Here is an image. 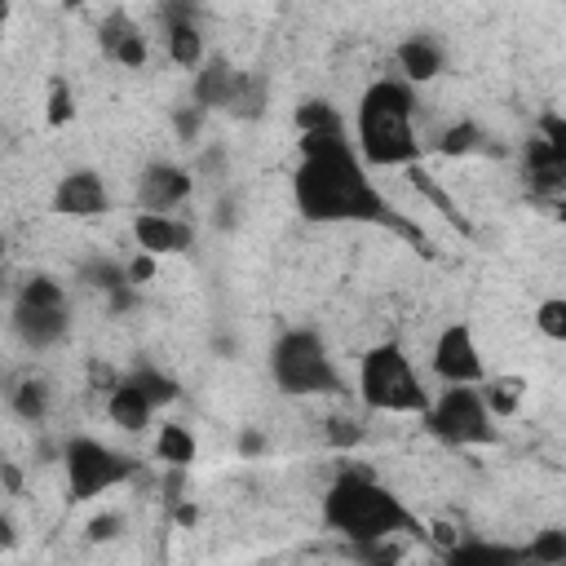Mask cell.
I'll return each mask as SVG.
<instances>
[{"label":"cell","instance_id":"6da1fadb","mask_svg":"<svg viewBox=\"0 0 566 566\" xmlns=\"http://www.w3.org/2000/svg\"><path fill=\"white\" fill-rule=\"evenodd\" d=\"M296 146H301V164L292 172V203L305 221H318V226H336V221L394 226L398 234L420 239V230L411 221H402L389 208V199L376 190V181L367 177V164L354 155V142L345 133V119L301 133Z\"/></svg>","mask_w":566,"mask_h":566},{"label":"cell","instance_id":"7a4b0ae2","mask_svg":"<svg viewBox=\"0 0 566 566\" xmlns=\"http://www.w3.org/2000/svg\"><path fill=\"white\" fill-rule=\"evenodd\" d=\"M354 155L367 168H402L424 155L416 133V97L402 80H371L354 106Z\"/></svg>","mask_w":566,"mask_h":566},{"label":"cell","instance_id":"5bb4252c","mask_svg":"<svg viewBox=\"0 0 566 566\" xmlns=\"http://www.w3.org/2000/svg\"><path fill=\"white\" fill-rule=\"evenodd\" d=\"M394 66H398L402 84H433L442 75V49L429 35H407L394 49Z\"/></svg>","mask_w":566,"mask_h":566},{"label":"cell","instance_id":"484cf974","mask_svg":"<svg viewBox=\"0 0 566 566\" xmlns=\"http://www.w3.org/2000/svg\"><path fill=\"white\" fill-rule=\"evenodd\" d=\"M522 562H539V566H557V562H566V531H557V526L539 531V535L522 548Z\"/></svg>","mask_w":566,"mask_h":566},{"label":"cell","instance_id":"d6a6232c","mask_svg":"<svg viewBox=\"0 0 566 566\" xmlns=\"http://www.w3.org/2000/svg\"><path fill=\"white\" fill-rule=\"evenodd\" d=\"M124 531V517L111 509V513H97L93 522H88V539H115Z\"/></svg>","mask_w":566,"mask_h":566},{"label":"cell","instance_id":"8fae6325","mask_svg":"<svg viewBox=\"0 0 566 566\" xmlns=\"http://www.w3.org/2000/svg\"><path fill=\"white\" fill-rule=\"evenodd\" d=\"M195 195V172L177 159H150L137 172V208L150 212H172L177 203H186Z\"/></svg>","mask_w":566,"mask_h":566},{"label":"cell","instance_id":"ffe728a7","mask_svg":"<svg viewBox=\"0 0 566 566\" xmlns=\"http://www.w3.org/2000/svg\"><path fill=\"white\" fill-rule=\"evenodd\" d=\"M478 385H482L478 394H482V402H486V411L495 420H509V416L522 411V398H526V380L522 376H482Z\"/></svg>","mask_w":566,"mask_h":566},{"label":"cell","instance_id":"d6986e66","mask_svg":"<svg viewBox=\"0 0 566 566\" xmlns=\"http://www.w3.org/2000/svg\"><path fill=\"white\" fill-rule=\"evenodd\" d=\"M195 455H199V442H195L190 424L164 420V424L155 429V460H159V464H168V469H190Z\"/></svg>","mask_w":566,"mask_h":566},{"label":"cell","instance_id":"e0dca14e","mask_svg":"<svg viewBox=\"0 0 566 566\" xmlns=\"http://www.w3.org/2000/svg\"><path fill=\"white\" fill-rule=\"evenodd\" d=\"M234 75H239V66H230L226 57H212V62L203 57V62L195 66V80H190V102L203 106V111H221L226 97H230Z\"/></svg>","mask_w":566,"mask_h":566},{"label":"cell","instance_id":"3957f363","mask_svg":"<svg viewBox=\"0 0 566 566\" xmlns=\"http://www.w3.org/2000/svg\"><path fill=\"white\" fill-rule=\"evenodd\" d=\"M318 517L340 539H371V535H424V522L367 469H340L323 500Z\"/></svg>","mask_w":566,"mask_h":566},{"label":"cell","instance_id":"f546056e","mask_svg":"<svg viewBox=\"0 0 566 566\" xmlns=\"http://www.w3.org/2000/svg\"><path fill=\"white\" fill-rule=\"evenodd\" d=\"M203 119H208V111L203 106H177V115H172V128H177V142H186V146H195V137H199V128H203Z\"/></svg>","mask_w":566,"mask_h":566},{"label":"cell","instance_id":"ac0fdd59","mask_svg":"<svg viewBox=\"0 0 566 566\" xmlns=\"http://www.w3.org/2000/svg\"><path fill=\"white\" fill-rule=\"evenodd\" d=\"M164 53L172 66L181 71H195L203 62V31L195 18H168L164 22Z\"/></svg>","mask_w":566,"mask_h":566},{"label":"cell","instance_id":"4fadbf2b","mask_svg":"<svg viewBox=\"0 0 566 566\" xmlns=\"http://www.w3.org/2000/svg\"><path fill=\"white\" fill-rule=\"evenodd\" d=\"M97 44L102 53L124 66V71H142L150 62V35L128 18V13H111L102 27H97Z\"/></svg>","mask_w":566,"mask_h":566},{"label":"cell","instance_id":"9a60e30c","mask_svg":"<svg viewBox=\"0 0 566 566\" xmlns=\"http://www.w3.org/2000/svg\"><path fill=\"white\" fill-rule=\"evenodd\" d=\"M102 402H106V416H111V424H115L119 433H146V429H150L155 407L142 398V389H137L128 376H119V385H115Z\"/></svg>","mask_w":566,"mask_h":566},{"label":"cell","instance_id":"44dd1931","mask_svg":"<svg viewBox=\"0 0 566 566\" xmlns=\"http://www.w3.org/2000/svg\"><path fill=\"white\" fill-rule=\"evenodd\" d=\"M221 111H226V115H234V119H256V115L265 111V80H261L256 71H239Z\"/></svg>","mask_w":566,"mask_h":566},{"label":"cell","instance_id":"f1b7e54d","mask_svg":"<svg viewBox=\"0 0 566 566\" xmlns=\"http://www.w3.org/2000/svg\"><path fill=\"white\" fill-rule=\"evenodd\" d=\"M296 133H310V128H323V124H336L340 115H336V106L332 102H323V97H310V102H301L296 106Z\"/></svg>","mask_w":566,"mask_h":566},{"label":"cell","instance_id":"2e32d148","mask_svg":"<svg viewBox=\"0 0 566 566\" xmlns=\"http://www.w3.org/2000/svg\"><path fill=\"white\" fill-rule=\"evenodd\" d=\"M9 411L22 420V424H49L53 416V385L44 376H18L9 385Z\"/></svg>","mask_w":566,"mask_h":566},{"label":"cell","instance_id":"603a6c76","mask_svg":"<svg viewBox=\"0 0 566 566\" xmlns=\"http://www.w3.org/2000/svg\"><path fill=\"white\" fill-rule=\"evenodd\" d=\"M482 142H486V133L473 124V119H455V124H447L442 133H438V155H447V159H464V155H478L482 150Z\"/></svg>","mask_w":566,"mask_h":566},{"label":"cell","instance_id":"52a82bcc","mask_svg":"<svg viewBox=\"0 0 566 566\" xmlns=\"http://www.w3.org/2000/svg\"><path fill=\"white\" fill-rule=\"evenodd\" d=\"M420 420L447 447H478V442L495 438V416L486 411V402L473 385H447L438 398H429Z\"/></svg>","mask_w":566,"mask_h":566},{"label":"cell","instance_id":"7402d4cb","mask_svg":"<svg viewBox=\"0 0 566 566\" xmlns=\"http://www.w3.org/2000/svg\"><path fill=\"white\" fill-rule=\"evenodd\" d=\"M128 380L142 389V398L159 411V407H172L177 398H181V385L168 376V371H159V367H150V363H142V367H133L128 371Z\"/></svg>","mask_w":566,"mask_h":566},{"label":"cell","instance_id":"4dcf8cb0","mask_svg":"<svg viewBox=\"0 0 566 566\" xmlns=\"http://www.w3.org/2000/svg\"><path fill=\"white\" fill-rule=\"evenodd\" d=\"M323 433H327L332 447H354V442H363V420H354V416H332Z\"/></svg>","mask_w":566,"mask_h":566},{"label":"cell","instance_id":"1f68e13d","mask_svg":"<svg viewBox=\"0 0 566 566\" xmlns=\"http://www.w3.org/2000/svg\"><path fill=\"white\" fill-rule=\"evenodd\" d=\"M155 261H159V256H150V252H142V248H137V252H133V261L124 265V274H128V283H133V287H142V283H150V279H155V270H159Z\"/></svg>","mask_w":566,"mask_h":566},{"label":"cell","instance_id":"cb8c5ba5","mask_svg":"<svg viewBox=\"0 0 566 566\" xmlns=\"http://www.w3.org/2000/svg\"><path fill=\"white\" fill-rule=\"evenodd\" d=\"M442 557L447 562H522V548H509L495 539H455Z\"/></svg>","mask_w":566,"mask_h":566},{"label":"cell","instance_id":"d590c367","mask_svg":"<svg viewBox=\"0 0 566 566\" xmlns=\"http://www.w3.org/2000/svg\"><path fill=\"white\" fill-rule=\"evenodd\" d=\"M9 13H13V4L0 0V49H4V35H9Z\"/></svg>","mask_w":566,"mask_h":566},{"label":"cell","instance_id":"30bf717a","mask_svg":"<svg viewBox=\"0 0 566 566\" xmlns=\"http://www.w3.org/2000/svg\"><path fill=\"white\" fill-rule=\"evenodd\" d=\"M9 332L18 336L22 349H53L71 336V310L66 305H35V301H18L9 310Z\"/></svg>","mask_w":566,"mask_h":566},{"label":"cell","instance_id":"9c48e42d","mask_svg":"<svg viewBox=\"0 0 566 566\" xmlns=\"http://www.w3.org/2000/svg\"><path fill=\"white\" fill-rule=\"evenodd\" d=\"M53 212L71 221H93L111 212V190L97 168H66L53 186Z\"/></svg>","mask_w":566,"mask_h":566},{"label":"cell","instance_id":"8992f818","mask_svg":"<svg viewBox=\"0 0 566 566\" xmlns=\"http://www.w3.org/2000/svg\"><path fill=\"white\" fill-rule=\"evenodd\" d=\"M62 469H66V495H71V504H88V500H97V495H106V491H115V486H124V482L137 478V460L128 451L106 447V442H97L88 433L66 438Z\"/></svg>","mask_w":566,"mask_h":566},{"label":"cell","instance_id":"5b68a950","mask_svg":"<svg viewBox=\"0 0 566 566\" xmlns=\"http://www.w3.org/2000/svg\"><path fill=\"white\" fill-rule=\"evenodd\" d=\"M270 380L287 398H323L340 394V371L332 363L327 340L314 327H287L270 345Z\"/></svg>","mask_w":566,"mask_h":566},{"label":"cell","instance_id":"277c9868","mask_svg":"<svg viewBox=\"0 0 566 566\" xmlns=\"http://www.w3.org/2000/svg\"><path fill=\"white\" fill-rule=\"evenodd\" d=\"M358 398L380 416H420L429 407V389L398 340H380L358 354Z\"/></svg>","mask_w":566,"mask_h":566},{"label":"cell","instance_id":"4316f807","mask_svg":"<svg viewBox=\"0 0 566 566\" xmlns=\"http://www.w3.org/2000/svg\"><path fill=\"white\" fill-rule=\"evenodd\" d=\"M75 119V93H71V84L62 80V75H53L49 80V106H44V124L49 128H66Z\"/></svg>","mask_w":566,"mask_h":566},{"label":"cell","instance_id":"8d00e7d4","mask_svg":"<svg viewBox=\"0 0 566 566\" xmlns=\"http://www.w3.org/2000/svg\"><path fill=\"white\" fill-rule=\"evenodd\" d=\"M0 265H4V239H0Z\"/></svg>","mask_w":566,"mask_h":566},{"label":"cell","instance_id":"836d02e7","mask_svg":"<svg viewBox=\"0 0 566 566\" xmlns=\"http://www.w3.org/2000/svg\"><path fill=\"white\" fill-rule=\"evenodd\" d=\"M159 13H164V22L168 18H195V4L190 0H159Z\"/></svg>","mask_w":566,"mask_h":566},{"label":"cell","instance_id":"ba28073f","mask_svg":"<svg viewBox=\"0 0 566 566\" xmlns=\"http://www.w3.org/2000/svg\"><path fill=\"white\" fill-rule=\"evenodd\" d=\"M429 367L442 385H478L486 376V363H482V349L473 340V327L469 323H447L433 336Z\"/></svg>","mask_w":566,"mask_h":566},{"label":"cell","instance_id":"83f0119b","mask_svg":"<svg viewBox=\"0 0 566 566\" xmlns=\"http://www.w3.org/2000/svg\"><path fill=\"white\" fill-rule=\"evenodd\" d=\"M18 301H35V305H66V287L53 274H27L18 283Z\"/></svg>","mask_w":566,"mask_h":566},{"label":"cell","instance_id":"7c38bea8","mask_svg":"<svg viewBox=\"0 0 566 566\" xmlns=\"http://www.w3.org/2000/svg\"><path fill=\"white\" fill-rule=\"evenodd\" d=\"M133 243L150 256H177V252H190L195 248V226L186 217H172V212H150V208H137L133 212Z\"/></svg>","mask_w":566,"mask_h":566},{"label":"cell","instance_id":"e575fe53","mask_svg":"<svg viewBox=\"0 0 566 566\" xmlns=\"http://www.w3.org/2000/svg\"><path fill=\"white\" fill-rule=\"evenodd\" d=\"M261 447H265V442H261V433H256V429H243V433H239V451H243V455H256Z\"/></svg>","mask_w":566,"mask_h":566},{"label":"cell","instance_id":"d4e9b609","mask_svg":"<svg viewBox=\"0 0 566 566\" xmlns=\"http://www.w3.org/2000/svg\"><path fill=\"white\" fill-rule=\"evenodd\" d=\"M531 323H535V332H539L548 345H562V340H566V296H544V301L535 305Z\"/></svg>","mask_w":566,"mask_h":566}]
</instances>
